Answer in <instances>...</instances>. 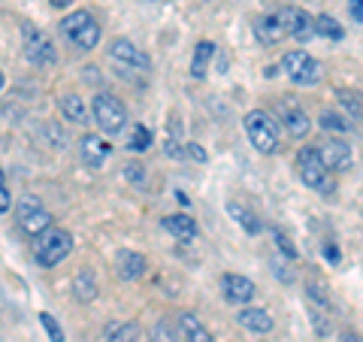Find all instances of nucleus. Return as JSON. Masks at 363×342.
Listing matches in <instances>:
<instances>
[{"label":"nucleus","mask_w":363,"mask_h":342,"mask_svg":"<svg viewBox=\"0 0 363 342\" xmlns=\"http://www.w3.org/2000/svg\"><path fill=\"white\" fill-rule=\"evenodd\" d=\"M61 33L82 52H91L100 43V25L88 9H76V13L61 18Z\"/></svg>","instance_id":"obj_1"},{"label":"nucleus","mask_w":363,"mask_h":342,"mask_svg":"<svg viewBox=\"0 0 363 342\" xmlns=\"http://www.w3.org/2000/svg\"><path fill=\"white\" fill-rule=\"evenodd\" d=\"M242 124H245L248 143H252L260 155H272V152L279 149V124L272 121L269 112H264V109L248 112Z\"/></svg>","instance_id":"obj_2"},{"label":"nucleus","mask_w":363,"mask_h":342,"mask_svg":"<svg viewBox=\"0 0 363 342\" xmlns=\"http://www.w3.org/2000/svg\"><path fill=\"white\" fill-rule=\"evenodd\" d=\"M70 252H73V236L64 227H49L45 233L37 236V246H33L40 267H58Z\"/></svg>","instance_id":"obj_3"},{"label":"nucleus","mask_w":363,"mask_h":342,"mask_svg":"<svg viewBox=\"0 0 363 342\" xmlns=\"http://www.w3.org/2000/svg\"><path fill=\"white\" fill-rule=\"evenodd\" d=\"M297 170H300V179H303L309 188L321 191V194H333V191H336V182H333V176H330V170H327V164L321 161L318 149H300V155H297Z\"/></svg>","instance_id":"obj_4"},{"label":"nucleus","mask_w":363,"mask_h":342,"mask_svg":"<svg viewBox=\"0 0 363 342\" xmlns=\"http://www.w3.org/2000/svg\"><path fill=\"white\" fill-rule=\"evenodd\" d=\"M281 70L291 76L294 85H318L324 76V64L315 61L309 52L297 49V52H288L285 58H281Z\"/></svg>","instance_id":"obj_5"},{"label":"nucleus","mask_w":363,"mask_h":342,"mask_svg":"<svg viewBox=\"0 0 363 342\" xmlns=\"http://www.w3.org/2000/svg\"><path fill=\"white\" fill-rule=\"evenodd\" d=\"M91 116L100 124V131L106 133H121L128 124V109L116 94H97L91 100Z\"/></svg>","instance_id":"obj_6"},{"label":"nucleus","mask_w":363,"mask_h":342,"mask_svg":"<svg viewBox=\"0 0 363 342\" xmlns=\"http://www.w3.org/2000/svg\"><path fill=\"white\" fill-rule=\"evenodd\" d=\"M16 219H18V227L25 233H30V236H40V233H45L52 227V215H49V209L40 203V197H21L18 203H16Z\"/></svg>","instance_id":"obj_7"},{"label":"nucleus","mask_w":363,"mask_h":342,"mask_svg":"<svg viewBox=\"0 0 363 342\" xmlns=\"http://www.w3.org/2000/svg\"><path fill=\"white\" fill-rule=\"evenodd\" d=\"M21 40H25V55H28V61L30 64H55L58 61V52H55V43L45 37V33L40 28H33V25H21Z\"/></svg>","instance_id":"obj_8"},{"label":"nucleus","mask_w":363,"mask_h":342,"mask_svg":"<svg viewBox=\"0 0 363 342\" xmlns=\"http://www.w3.org/2000/svg\"><path fill=\"white\" fill-rule=\"evenodd\" d=\"M279 18H281V28H285L288 37L303 40V43L315 37V18L306 13V9L285 6V9H279Z\"/></svg>","instance_id":"obj_9"},{"label":"nucleus","mask_w":363,"mask_h":342,"mask_svg":"<svg viewBox=\"0 0 363 342\" xmlns=\"http://www.w3.org/2000/svg\"><path fill=\"white\" fill-rule=\"evenodd\" d=\"M109 55H112V61H116V64L130 67V70H149V67H152L149 55L136 49V45H133L130 40H112Z\"/></svg>","instance_id":"obj_10"},{"label":"nucleus","mask_w":363,"mask_h":342,"mask_svg":"<svg viewBox=\"0 0 363 342\" xmlns=\"http://www.w3.org/2000/svg\"><path fill=\"white\" fill-rule=\"evenodd\" d=\"M79 155H82L85 167L100 170V167H104V164L109 161L112 145L104 140V136H97V133H85V136H82V143H79Z\"/></svg>","instance_id":"obj_11"},{"label":"nucleus","mask_w":363,"mask_h":342,"mask_svg":"<svg viewBox=\"0 0 363 342\" xmlns=\"http://www.w3.org/2000/svg\"><path fill=\"white\" fill-rule=\"evenodd\" d=\"M318 155H321V161L327 164V170H333V173H342V170H348L351 161H354L351 145L342 140H327L324 145H318Z\"/></svg>","instance_id":"obj_12"},{"label":"nucleus","mask_w":363,"mask_h":342,"mask_svg":"<svg viewBox=\"0 0 363 342\" xmlns=\"http://www.w3.org/2000/svg\"><path fill=\"white\" fill-rule=\"evenodd\" d=\"M149 270V260H145L140 252H130V248H121L116 255V272L118 279L124 282H133V279H143V272Z\"/></svg>","instance_id":"obj_13"},{"label":"nucleus","mask_w":363,"mask_h":342,"mask_svg":"<svg viewBox=\"0 0 363 342\" xmlns=\"http://www.w3.org/2000/svg\"><path fill=\"white\" fill-rule=\"evenodd\" d=\"M221 288H224L227 303H248V300H255V282L245 279V276H236V272H227V276L221 279Z\"/></svg>","instance_id":"obj_14"},{"label":"nucleus","mask_w":363,"mask_h":342,"mask_svg":"<svg viewBox=\"0 0 363 342\" xmlns=\"http://www.w3.org/2000/svg\"><path fill=\"white\" fill-rule=\"evenodd\" d=\"M255 37L264 43V45H276L281 37H288L285 28H281V18L279 13H269V16H260L255 21Z\"/></svg>","instance_id":"obj_15"},{"label":"nucleus","mask_w":363,"mask_h":342,"mask_svg":"<svg viewBox=\"0 0 363 342\" xmlns=\"http://www.w3.org/2000/svg\"><path fill=\"white\" fill-rule=\"evenodd\" d=\"M179 333H182L185 342H212V333L194 312H182L179 315Z\"/></svg>","instance_id":"obj_16"},{"label":"nucleus","mask_w":363,"mask_h":342,"mask_svg":"<svg viewBox=\"0 0 363 342\" xmlns=\"http://www.w3.org/2000/svg\"><path fill=\"white\" fill-rule=\"evenodd\" d=\"M164 227H167V231L173 233L176 239H182V243H191V239L197 236V221L191 219V215H185V212L167 215V219H164Z\"/></svg>","instance_id":"obj_17"},{"label":"nucleus","mask_w":363,"mask_h":342,"mask_svg":"<svg viewBox=\"0 0 363 342\" xmlns=\"http://www.w3.org/2000/svg\"><path fill=\"white\" fill-rule=\"evenodd\" d=\"M236 318H240V324L245 330H252V333H269V330L276 327V321L269 318L267 309H242Z\"/></svg>","instance_id":"obj_18"},{"label":"nucleus","mask_w":363,"mask_h":342,"mask_svg":"<svg viewBox=\"0 0 363 342\" xmlns=\"http://www.w3.org/2000/svg\"><path fill=\"white\" fill-rule=\"evenodd\" d=\"M227 215H230L233 221H240V227H242L245 233H260V231H264L260 219L245 206V203H236V200H233V203H227Z\"/></svg>","instance_id":"obj_19"},{"label":"nucleus","mask_w":363,"mask_h":342,"mask_svg":"<svg viewBox=\"0 0 363 342\" xmlns=\"http://www.w3.org/2000/svg\"><path fill=\"white\" fill-rule=\"evenodd\" d=\"M61 116H64L67 121H73V124H88L91 112H88L85 100L79 97V94H64V97H61Z\"/></svg>","instance_id":"obj_20"},{"label":"nucleus","mask_w":363,"mask_h":342,"mask_svg":"<svg viewBox=\"0 0 363 342\" xmlns=\"http://www.w3.org/2000/svg\"><path fill=\"white\" fill-rule=\"evenodd\" d=\"M212 55H215V43L212 40H200L197 49H194V58H191V76H194V79H206Z\"/></svg>","instance_id":"obj_21"},{"label":"nucleus","mask_w":363,"mask_h":342,"mask_svg":"<svg viewBox=\"0 0 363 342\" xmlns=\"http://www.w3.org/2000/svg\"><path fill=\"white\" fill-rule=\"evenodd\" d=\"M281 121H285V128H288V133L294 136V140H303V136L309 133V128H312L309 116H306L303 109H297V106H288L285 112H281Z\"/></svg>","instance_id":"obj_22"},{"label":"nucleus","mask_w":363,"mask_h":342,"mask_svg":"<svg viewBox=\"0 0 363 342\" xmlns=\"http://www.w3.org/2000/svg\"><path fill=\"white\" fill-rule=\"evenodd\" d=\"M73 294H76V300H82V303H88V300H94L97 297V282H94V272L91 270H79L76 276H73Z\"/></svg>","instance_id":"obj_23"},{"label":"nucleus","mask_w":363,"mask_h":342,"mask_svg":"<svg viewBox=\"0 0 363 342\" xmlns=\"http://www.w3.org/2000/svg\"><path fill=\"white\" fill-rule=\"evenodd\" d=\"M106 342H140V324L136 321H112V324H106Z\"/></svg>","instance_id":"obj_24"},{"label":"nucleus","mask_w":363,"mask_h":342,"mask_svg":"<svg viewBox=\"0 0 363 342\" xmlns=\"http://www.w3.org/2000/svg\"><path fill=\"white\" fill-rule=\"evenodd\" d=\"M315 37H324V40H342V37H345V28L339 25L333 16H318V18H315Z\"/></svg>","instance_id":"obj_25"},{"label":"nucleus","mask_w":363,"mask_h":342,"mask_svg":"<svg viewBox=\"0 0 363 342\" xmlns=\"http://www.w3.org/2000/svg\"><path fill=\"white\" fill-rule=\"evenodd\" d=\"M164 155L167 158H182V155H185V149H182V128H179L176 118L169 121V131L164 136Z\"/></svg>","instance_id":"obj_26"},{"label":"nucleus","mask_w":363,"mask_h":342,"mask_svg":"<svg viewBox=\"0 0 363 342\" xmlns=\"http://www.w3.org/2000/svg\"><path fill=\"white\" fill-rule=\"evenodd\" d=\"M152 145V131L145 128V124H133V131H130V140H128V149L130 152H145Z\"/></svg>","instance_id":"obj_27"},{"label":"nucleus","mask_w":363,"mask_h":342,"mask_svg":"<svg viewBox=\"0 0 363 342\" xmlns=\"http://www.w3.org/2000/svg\"><path fill=\"white\" fill-rule=\"evenodd\" d=\"M324 131H333V133H348L351 131V118L339 116V112H321V118H318Z\"/></svg>","instance_id":"obj_28"},{"label":"nucleus","mask_w":363,"mask_h":342,"mask_svg":"<svg viewBox=\"0 0 363 342\" xmlns=\"http://www.w3.org/2000/svg\"><path fill=\"white\" fill-rule=\"evenodd\" d=\"M336 97L342 100L345 109H351V116H354V118H363V94H357V91H348V88H339Z\"/></svg>","instance_id":"obj_29"},{"label":"nucleus","mask_w":363,"mask_h":342,"mask_svg":"<svg viewBox=\"0 0 363 342\" xmlns=\"http://www.w3.org/2000/svg\"><path fill=\"white\" fill-rule=\"evenodd\" d=\"M40 324L45 327V333H49L52 342H64V330H61L58 321H55V315H52V312H40Z\"/></svg>","instance_id":"obj_30"},{"label":"nucleus","mask_w":363,"mask_h":342,"mask_svg":"<svg viewBox=\"0 0 363 342\" xmlns=\"http://www.w3.org/2000/svg\"><path fill=\"white\" fill-rule=\"evenodd\" d=\"M149 342H179V339H176L173 327H169L167 321H157V324H152V330H149Z\"/></svg>","instance_id":"obj_31"},{"label":"nucleus","mask_w":363,"mask_h":342,"mask_svg":"<svg viewBox=\"0 0 363 342\" xmlns=\"http://www.w3.org/2000/svg\"><path fill=\"white\" fill-rule=\"evenodd\" d=\"M306 291L312 294V300H315V303H321V306L330 303V288H327V285H321L318 279H309V282H306Z\"/></svg>","instance_id":"obj_32"},{"label":"nucleus","mask_w":363,"mask_h":342,"mask_svg":"<svg viewBox=\"0 0 363 342\" xmlns=\"http://www.w3.org/2000/svg\"><path fill=\"white\" fill-rule=\"evenodd\" d=\"M9 203H13V197H9V188H6V176L4 170H0V215H4L9 209Z\"/></svg>","instance_id":"obj_33"},{"label":"nucleus","mask_w":363,"mask_h":342,"mask_svg":"<svg viewBox=\"0 0 363 342\" xmlns=\"http://www.w3.org/2000/svg\"><path fill=\"white\" fill-rule=\"evenodd\" d=\"M276 246H279L288 258H297V248H294V243H291V239H288L285 233H279V231H276Z\"/></svg>","instance_id":"obj_34"},{"label":"nucleus","mask_w":363,"mask_h":342,"mask_svg":"<svg viewBox=\"0 0 363 342\" xmlns=\"http://www.w3.org/2000/svg\"><path fill=\"white\" fill-rule=\"evenodd\" d=\"M124 176H128L130 182H143L145 170H143V164H128V167H124Z\"/></svg>","instance_id":"obj_35"},{"label":"nucleus","mask_w":363,"mask_h":342,"mask_svg":"<svg viewBox=\"0 0 363 342\" xmlns=\"http://www.w3.org/2000/svg\"><path fill=\"white\" fill-rule=\"evenodd\" d=\"M185 152L194 158V161H200V164L206 161V152H203V145H197V143H188V145H185Z\"/></svg>","instance_id":"obj_36"},{"label":"nucleus","mask_w":363,"mask_h":342,"mask_svg":"<svg viewBox=\"0 0 363 342\" xmlns=\"http://www.w3.org/2000/svg\"><path fill=\"white\" fill-rule=\"evenodd\" d=\"M348 13L354 21H363V0H348Z\"/></svg>","instance_id":"obj_37"},{"label":"nucleus","mask_w":363,"mask_h":342,"mask_svg":"<svg viewBox=\"0 0 363 342\" xmlns=\"http://www.w3.org/2000/svg\"><path fill=\"white\" fill-rule=\"evenodd\" d=\"M324 258L330 260V264H339V248H336L333 243H327V246H324Z\"/></svg>","instance_id":"obj_38"},{"label":"nucleus","mask_w":363,"mask_h":342,"mask_svg":"<svg viewBox=\"0 0 363 342\" xmlns=\"http://www.w3.org/2000/svg\"><path fill=\"white\" fill-rule=\"evenodd\" d=\"M339 339H342V342H363L357 333H351V330H342V336H339Z\"/></svg>","instance_id":"obj_39"},{"label":"nucleus","mask_w":363,"mask_h":342,"mask_svg":"<svg viewBox=\"0 0 363 342\" xmlns=\"http://www.w3.org/2000/svg\"><path fill=\"white\" fill-rule=\"evenodd\" d=\"M49 4H52L55 9H67V6H70V4H73V0H49Z\"/></svg>","instance_id":"obj_40"},{"label":"nucleus","mask_w":363,"mask_h":342,"mask_svg":"<svg viewBox=\"0 0 363 342\" xmlns=\"http://www.w3.org/2000/svg\"><path fill=\"white\" fill-rule=\"evenodd\" d=\"M176 200L182 203V206H188V194H182V191H176Z\"/></svg>","instance_id":"obj_41"},{"label":"nucleus","mask_w":363,"mask_h":342,"mask_svg":"<svg viewBox=\"0 0 363 342\" xmlns=\"http://www.w3.org/2000/svg\"><path fill=\"white\" fill-rule=\"evenodd\" d=\"M0 88H4V73H0Z\"/></svg>","instance_id":"obj_42"}]
</instances>
